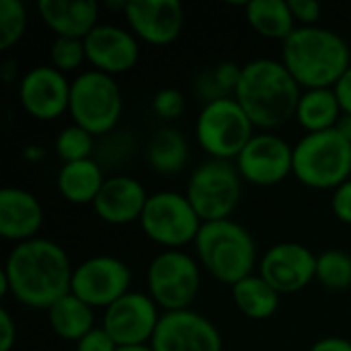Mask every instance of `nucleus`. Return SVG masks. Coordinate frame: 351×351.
I'll return each mask as SVG.
<instances>
[{"instance_id":"obj_1","label":"nucleus","mask_w":351,"mask_h":351,"mask_svg":"<svg viewBox=\"0 0 351 351\" xmlns=\"http://www.w3.org/2000/svg\"><path fill=\"white\" fill-rule=\"evenodd\" d=\"M72 263L68 253L49 239H31L10 249L2 276L10 286V296L27 308L49 311L60 298L70 294Z\"/></svg>"},{"instance_id":"obj_2","label":"nucleus","mask_w":351,"mask_h":351,"mask_svg":"<svg viewBox=\"0 0 351 351\" xmlns=\"http://www.w3.org/2000/svg\"><path fill=\"white\" fill-rule=\"evenodd\" d=\"M302 97L300 84L294 80L282 60L255 58L243 66L241 82L234 99L245 109L257 130L271 132L296 115Z\"/></svg>"},{"instance_id":"obj_3","label":"nucleus","mask_w":351,"mask_h":351,"mask_svg":"<svg viewBox=\"0 0 351 351\" xmlns=\"http://www.w3.org/2000/svg\"><path fill=\"white\" fill-rule=\"evenodd\" d=\"M282 62L300 88H335L351 68L350 43L333 29L296 27L282 43Z\"/></svg>"},{"instance_id":"obj_4","label":"nucleus","mask_w":351,"mask_h":351,"mask_svg":"<svg viewBox=\"0 0 351 351\" xmlns=\"http://www.w3.org/2000/svg\"><path fill=\"white\" fill-rule=\"evenodd\" d=\"M193 249L197 263L216 282L230 288L253 276L257 265V245L251 232L232 218L204 222Z\"/></svg>"},{"instance_id":"obj_5","label":"nucleus","mask_w":351,"mask_h":351,"mask_svg":"<svg viewBox=\"0 0 351 351\" xmlns=\"http://www.w3.org/2000/svg\"><path fill=\"white\" fill-rule=\"evenodd\" d=\"M292 175L304 187L335 191L351 179V142L335 128L302 136L294 146Z\"/></svg>"},{"instance_id":"obj_6","label":"nucleus","mask_w":351,"mask_h":351,"mask_svg":"<svg viewBox=\"0 0 351 351\" xmlns=\"http://www.w3.org/2000/svg\"><path fill=\"white\" fill-rule=\"evenodd\" d=\"M123 113V95L113 76L84 70L70 86L68 115L72 123L80 125L95 138L113 134Z\"/></svg>"},{"instance_id":"obj_7","label":"nucleus","mask_w":351,"mask_h":351,"mask_svg":"<svg viewBox=\"0 0 351 351\" xmlns=\"http://www.w3.org/2000/svg\"><path fill=\"white\" fill-rule=\"evenodd\" d=\"M257 128L234 97L218 99L202 107L195 119V138L199 148L218 160L234 162L243 148L257 134Z\"/></svg>"},{"instance_id":"obj_8","label":"nucleus","mask_w":351,"mask_h":351,"mask_svg":"<svg viewBox=\"0 0 351 351\" xmlns=\"http://www.w3.org/2000/svg\"><path fill=\"white\" fill-rule=\"evenodd\" d=\"M243 183L234 162L208 158L191 173L185 195L202 222L228 220L241 202Z\"/></svg>"},{"instance_id":"obj_9","label":"nucleus","mask_w":351,"mask_h":351,"mask_svg":"<svg viewBox=\"0 0 351 351\" xmlns=\"http://www.w3.org/2000/svg\"><path fill=\"white\" fill-rule=\"evenodd\" d=\"M199 267L197 259L183 249H162L148 263V296L165 313L187 311L202 286Z\"/></svg>"},{"instance_id":"obj_10","label":"nucleus","mask_w":351,"mask_h":351,"mask_svg":"<svg viewBox=\"0 0 351 351\" xmlns=\"http://www.w3.org/2000/svg\"><path fill=\"white\" fill-rule=\"evenodd\" d=\"M138 224L152 243L165 249H183L195 243L204 222L185 193L156 191L150 193Z\"/></svg>"},{"instance_id":"obj_11","label":"nucleus","mask_w":351,"mask_h":351,"mask_svg":"<svg viewBox=\"0 0 351 351\" xmlns=\"http://www.w3.org/2000/svg\"><path fill=\"white\" fill-rule=\"evenodd\" d=\"M132 288V269L119 257L95 255L84 259L72 271L70 294L90 308L107 311Z\"/></svg>"},{"instance_id":"obj_12","label":"nucleus","mask_w":351,"mask_h":351,"mask_svg":"<svg viewBox=\"0 0 351 351\" xmlns=\"http://www.w3.org/2000/svg\"><path fill=\"white\" fill-rule=\"evenodd\" d=\"M245 183L274 187L292 175L294 146L274 132H257L234 160Z\"/></svg>"},{"instance_id":"obj_13","label":"nucleus","mask_w":351,"mask_h":351,"mask_svg":"<svg viewBox=\"0 0 351 351\" xmlns=\"http://www.w3.org/2000/svg\"><path fill=\"white\" fill-rule=\"evenodd\" d=\"M160 317V308L148 294L128 292L103 313L101 327L111 335L117 348L150 346Z\"/></svg>"},{"instance_id":"obj_14","label":"nucleus","mask_w":351,"mask_h":351,"mask_svg":"<svg viewBox=\"0 0 351 351\" xmlns=\"http://www.w3.org/2000/svg\"><path fill=\"white\" fill-rule=\"evenodd\" d=\"M70 86L72 80L53 66H33L19 80V103L33 119L56 121L68 113Z\"/></svg>"},{"instance_id":"obj_15","label":"nucleus","mask_w":351,"mask_h":351,"mask_svg":"<svg viewBox=\"0 0 351 351\" xmlns=\"http://www.w3.org/2000/svg\"><path fill=\"white\" fill-rule=\"evenodd\" d=\"M150 348L152 351H222L224 341L208 317L187 308L162 313Z\"/></svg>"},{"instance_id":"obj_16","label":"nucleus","mask_w":351,"mask_h":351,"mask_svg":"<svg viewBox=\"0 0 351 351\" xmlns=\"http://www.w3.org/2000/svg\"><path fill=\"white\" fill-rule=\"evenodd\" d=\"M259 276L280 294L300 292L317 276V255L300 243H278L261 257Z\"/></svg>"},{"instance_id":"obj_17","label":"nucleus","mask_w":351,"mask_h":351,"mask_svg":"<svg viewBox=\"0 0 351 351\" xmlns=\"http://www.w3.org/2000/svg\"><path fill=\"white\" fill-rule=\"evenodd\" d=\"M123 16L136 39L154 47L179 39L185 25V8L179 0H128Z\"/></svg>"},{"instance_id":"obj_18","label":"nucleus","mask_w":351,"mask_h":351,"mask_svg":"<svg viewBox=\"0 0 351 351\" xmlns=\"http://www.w3.org/2000/svg\"><path fill=\"white\" fill-rule=\"evenodd\" d=\"M86 62L90 70L117 76L130 72L140 60V41L136 35L119 25L99 23L84 37Z\"/></svg>"},{"instance_id":"obj_19","label":"nucleus","mask_w":351,"mask_h":351,"mask_svg":"<svg viewBox=\"0 0 351 351\" xmlns=\"http://www.w3.org/2000/svg\"><path fill=\"white\" fill-rule=\"evenodd\" d=\"M146 187L130 175H111L105 179L93 210L99 220L113 224V226H125L132 222H140L142 212L148 202Z\"/></svg>"},{"instance_id":"obj_20","label":"nucleus","mask_w":351,"mask_h":351,"mask_svg":"<svg viewBox=\"0 0 351 351\" xmlns=\"http://www.w3.org/2000/svg\"><path fill=\"white\" fill-rule=\"evenodd\" d=\"M43 226V208L35 193L23 187L0 191V237L14 245L37 239Z\"/></svg>"},{"instance_id":"obj_21","label":"nucleus","mask_w":351,"mask_h":351,"mask_svg":"<svg viewBox=\"0 0 351 351\" xmlns=\"http://www.w3.org/2000/svg\"><path fill=\"white\" fill-rule=\"evenodd\" d=\"M37 12L56 37L84 39L99 25L95 0H39Z\"/></svg>"},{"instance_id":"obj_22","label":"nucleus","mask_w":351,"mask_h":351,"mask_svg":"<svg viewBox=\"0 0 351 351\" xmlns=\"http://www.w3.org/2000/svg\"><path fill=\"white\" fill-rule=\"evenodd\" d=\"M105 171L95 158L78 160V162H66L58 171V191L60 195L74 204V206H93L103 183H105Z\"/></svg>"},{"instance_id":"obj_23","label":"nucleus","mask_w":351,"mask_h":351,"mask_svg":"<svg viewBox=\"0 0 351 351\" xmlns=\"http://www.w3.org/2000/svg\"><path fill=\"white\" fill-rule=\"evenodd\" d=\"M343 115L335 88H308L302 90V97L296 107V121L306 134L333 130Z\"/></svg>"},{"instance_id":"obj_24","label":"nucleus","mask_w":351,"mask_h":351,"mask_svg":"<svg viewBox=\"0 0 351 351\" xmlns=\"http://www.w3.org/2000/svg\"><path fill=\"white\" fill-rule=\"evenodd\" d=\"M245 16L257 35L282 43L296 29V19L286 0H251L245 4Z\"/></svg>"},{"instance_id":"obj_25","label":"nucleus","mask_w":351,"mask_h":351,"mask_svg":"<svg viewBox=\"0 0 351 351\" xmlns=\"http://www.w3.org/2000/svg\"><path fill=\"white\" fill-rule=\"evenodd\" d=\"M146 158L154 173L171 177L185 169L189 160V144L177 128L165 125L152 134L146 148Z\"/></svg>"},{"instance_id":"obj_26","label":"nucleus","mask_w":351,"mask_h":351,"mask_svg":"<svg viewBox=\"0 0 351 351\" xmlns=\"http://www.w3.org/2000/svg\"><path fill=\"white\" fill-rule=\"evenodd\" d=\"M47 323L60 339L78 343L95 329V308L84 304L74 294H68L47 311Z\"/></svg>"},{"instance_id":"obj_27","label":"nucleus","mask_w":351,"mask_h":351,"mask_svg":"<svg viewBox=\"0 0 351 351\" xmlns=\"http://www.w3.org/2000/svg\"><path fill=\"white\" fill-rule=\"evenodd\" d=\"M232 300L247 319L267 321L278 313L282 294L276 292L261 276L253 274L232 286Z\"/></svg>"},{"instance_id":"obj_28","label":"nucleus","mask_w":351,"mask_h":351,"mask_svg":"<svg viewBox=\"0 0 351 351\" xmlns=\"http://www.w3.org/2000/svg\"><path fill=\"white\" fill-rule=\"evenodd\" d=\"M315 280L329 290L351 288V255L339 249H329L317 255Z\"/></svg>"},{"instance_id":"obj_29","label":"nucleus","mask_w":351,"mask_h":351,"mask_svg":"<svg viewBox=\"0 0 351 351\" xmlns=\"http://www.w3.org/2000/svg\"><path fill=\"white\" fill-rule=\"evenodd\" d=\"M53 148H56L58 158L64 165L95 158L93 156V152H95V136L88 134L86 130H82L80 125L70 123L64 130H60V134L56 136Z\"/></svg>"},{"instance_id":"obj_30","label":"nucleus","mask_w":351,"mask_h":351,"mask_svg":"<svg viewBox=\"0 0 351 351\" xmlns=\"http://www.w3.org/2000/svg\"><path fill=\"white\" fill-rule=\"evenodd\" d=\"M27 6L21 0H0V49L14 47L27 31Z\"/></svg>"},{"instance_id":"obj_31","label":"nucleus","mask_w":351,"mask_h":351,"mask_svg":"<svg viewBox=\"0 0 351 351\" xmlns=\"http://www.w3.org/2000/svg\"><path fill=\"white\" fill-rule=\"evenodd\" d=\"M49 62L62 74L76 72L86 62L84 39H70V37H56L49 47Z\"/></svg>"},{"instance_id":"obj_32","label":"nucleus","mask_w":351,"mask_h":351,"mask_svg":"<svg viewBox=\"0 0 351 351\" xmlns=\"http://www.w3.org/2000/svg\"><path fill=\"white\" fill-rule=\"evenodd\" d=\"M134 138H130L128 134L121 132H113L105 138H101V144L97 146V156L95 160L105 169V167H113L123 162L130 154H134Z\"/></svg>"},{"instance_id":"obj_33","label":"nucleus","mask_w":351,"mask_h":351,"mask_svg":"<svg viewBox=\"0 0 351 351\" xmlns=\"http://www.w3.org/2000/svg\"><path fill=\"white\" fill-rule=\"evenodd\" d=\"M152 109L154 113L165 119V121H175L183 115L185 111V95L173 86L160 88L154 99H152Z\"/></svg>"},{"instance_id":"obj_34","label":"nucleus","mask_w":351,"mask_h":351,"mask_svg":"<svg viewBox=\"0 0 351 351\" xmlns=\"http://www.w3.org/2000/svg\"><path fill=\"white\" fill-rule=\"evenodd\" d=\"M193 93L197 95V99H199L204 105H208V103H212V101H218V99L232 97V95H228V93L220 86V82H218V78L214 76V70H212V68H210V70H204V72H199V74L195 76V80H193Z\"/></svg>"},{"instance_id":"obj_35","label":"nucleus","mask_w":351,"mask_h":351,"mask_svg":"<svg viewBox=\"0 0 351 351\" xmlns=\"http://www.w3.org/2000/svg\"><path fill=\"white\" fill-rule=\"evenodd\" d=\"M298 27H315L321 19V4L315 0H288Z\"/></svg>"},{"instance_id":"obj_36","label":"nucleus","mask_w":351,"mask_h":351,"mask_svg":"<svg viewBox=\"0 0 351 351\" xmlns=\"http://www.w3.org/2000/svg\"><path fill=\"white\" fill-rule=\"evenodd\" d=\"M76 351H117V343L103 327H95L76 343Z\"/></svg>"},{"instance_id":"obj_37","label":"nucleus","mask_w":351,"mask_h":351,"mask_svg":"<svg viewBox=\"0 0 351 351\" xmlns=\"http://www.w3.org/2000/svg\"><path fill=\"white\" fill-rule=\"evenodd\" d=\"M214 76L218 78L220 86L234 97V90L241 82V76H243V66H239L237 62H220L216 64L214 68Z\"/></svg>"},{"instance_id":"obj_38","label":"nucleus","mask_w":351,"mask_h":351,"mask_svg":"<svg viewBox=\"0 0 351 351\" xmlns=\"http://www.w3.org/2000/svg\"><path fill=\"white\" fill-rule=\"evenodd\" d=\"M331 210L335 218L351 226V179L339 185L331 195Z\"/></svg>"},{"instance_id":"obj_39","label":"nucleus","mask_w":351,"mask_h":351,"mask_svg":"<svg viewBox=\"0 0 351 351\" xmlns=\"http://www.w3.org/2000/svg\"><path fill=\"white\" fill-rule=\"evenodd\" d=\"M16 343V321L8 308H0V351H10Z\"/></svg>"},{"instance_id":"obj_40","label":"nucleus","mask_w":351,"mask_h":351,"mask_svg":"<svg viewBox=\"0 0 351 351\" xmlns=\"http://www.w3.org/2000/svg\"><path fill=\"white\" fill-rule=\"evenodd\" d=\"M335 95L339 99V105L343 113L351 115V68L341 76V80L335 84Z\"/></svg>"},{"instance_id":"obj_41","label":"nucleus","mask_w":351,"mask_h":351,"mask_svg":"<svg viewBox=\"0 0 351 351\" xmlns=\"http://www.w3.org/2000/svg\"><path fill=\"white\" fill-rule=\"evenodd\" d=\"M308 351H351V341L346 337H325L313 343Z\"/></svg>"},{"instance_id":"obj_42","label":"nucleus","mask_w":351,"mask_h":351,"mask_svg":"<svg viewBox=\"0 0 351 351\" xmlns=\"http://www.w3.org/2000/svg\"><path fill=\"white\" fill-rule=\"evenodd\" d=\"M16 62L14 60H4L2 62V66H0V76H2V80L4 82H12L14 78H16Z\"/></svg>"},{"instance_id":"obj_43","label":"nucleus","mask_w":351,"mask_h":351,"mask_svg":"<svg viewBox=\"0 0 351 351\" xmlns=\"http://www.w3.org/2000/svg\"><path fill=\"white\" fill-rule=\"evenodd\" d=\"M23 156L29 160V162H39L45 158V148L43 146H37V144H31L23 150Z\"/></svg>"},{"instance_id":"obj_44","label":"nucleus","mask_w":351,"mask_h":351,"mask_svg":"<svg viewBox=\"0 0 351 351\" xmlns=\"http://www.w3.org/2000/svg\"><path fill=\"white\" fill-rule=\"evenodd\" d=\"M335 130H337V132L348 140V142H351V115L343 113V115L339 117V121H337Z\"/></svg>"},{"instance_id":"obj_45","label":"nucleus","mask_w":351,"mask_h":351,"mask_svg":"<svg viewBox=\"0 0 351 351\" xmlns=\"http://www.w3.org/2000/svg\"><path fill=\"white\" fill-rule=\"evenodd\" d=\"M117 351H152L150 346H136V348H117Z\"/></svg>"}]
</instances>
